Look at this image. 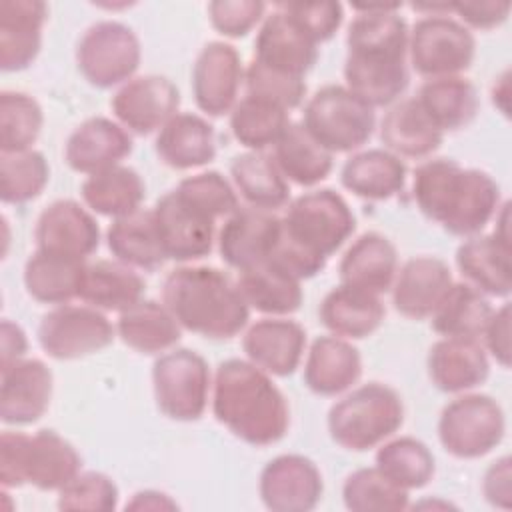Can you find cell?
Wrapping results in <instances>:
<instances>
[{
	"instance_id": "57",
	"label": "cell",
	"mask_w": 512,
	"mask_h": 512,
	"mask_svg": "<svg viewBox=\"0 0 512 512\" xmlns=\"http://www.w3.org/2000/svg\"><path fill=\"white\" fill-rule=\"evenodd\" d=\"M28 338L20 324L4 318L0 324V370L26 358Z\"/></svg>"
},
{
	"instance_id": "2",
	"label": "cell",
	"mask_w": 512,
	"mask_h": 512,
	"mask_svg": "<svg viewBox=\"0 0 512 512\" xmlns=\"http://www.w3.org/2000/svg\"><path fill=\"white\" fill-rule=\"evenodd\" d=\"M412 198L418 210L448 234H482L500 208V186L484 170L464 168L452 158H428L416 166Z\"/></svg>"
},
{
	"instance_id": "52",
	"label": "cell",
	"mask_w": 512,
	"mask_h": 512,
	"mask_svg": "<svg viewBox=\"0 0 512 512\" xmlns=\"http://www.w3.org/2000/svg\"><path fill=\"white\" fill-rule=\"evenodd\" d=\"M316 42H328L334 38L344 20V8L340 2H282L276 4Z\"/></svg>"
},
{
	"instance_id": "56",
	"label": "cell",
	"mask_w": 512,
	"mask_h": 512,
	"mask_svg": "<svg viewBox=\"0 0 512 512\" xmlns=\"http://www.w3.org/2000/svg\"><path fill=\"white\" fill-rule=\"evenodd\" d=\"M510 464H512L510 456H502L494 460L482 476V494L486 502L494 508L508 510L512 506V486H510L512 466Z\"/></svg>"
},
{
	"instance_id": "9",
	"label": "cell",
	"mask_w": 512,
	"mask_h": 512,
	"mask_svg": "<svg viewBox=\"0 0 512 512\" xmlns=\"http://www.w3.org/2000/svg\"><path fill=\"white\" fill-rule=\"evenodd\" d=\"M506 434V416L496 398L464 392L450 400L438 418L442 448L460 460H476L492 452Z\"/></svg>"
},
{
	"instance_id": "50",
	"label": "cell",
	"mask_w": 512,
	"mask_h": 512,
	"mask_svg": "<svg viewBox=\"0 0 512 512\" xmlns=\"http://www.w3.org/2000/svg\"><path fill=\"white\" fill-rule=\"evenodd\" d=\"M120 492L116 482L96 470L76 474L58 490V508L66 512H110L118 508Z\"/></svg>"
},
{
	"instance_id": "34",
	"label": "cell",
	"mask_w": 512,
	"mask_h": 512,
	"mask_svg": "<svg viewBox=\"0 0 512 512\" xmlns=\"http://www.w3.org/2000/svg\"><path fill=\"white\" fill-rule=\"evenodd\" d=\"M146 282L136 268L112 258L86 262L78 298L102 312H124L144 298Z\"/></svg>"
},
{
	"instance_id": "1",
	"label": "cell",
	"mask_w": 512,
	"mask_h": 512,
	"mask_svg": "<svg viewBox=\"0 0 512 512\" xmlns=\"http://www.w3.org/2000/svg\"><path fill=\"white\" fill-rule=\"evenodd\" d=\"M398 12H356L348 24L344 86L372 108L392 106L410 84V28Z\"/></svg>"
},
{
	"instance_id": "37",
	"label": "cell",
	"mask_w": 512,
	"mask_h": 512,
	"mask_svg": "<svg viewBox=\"0 0 512 512\" xmlns=\"http://www.w3.org/2000/svg\"><path fill=\"white\" fill-rule=\"evenodd\" d=\"M414 98L442 134L466 128L480 110L478 90L464 76L430 78Z\"/></svg>"
},
{
	"instance_id": "14",
	"label": "cell",
	"mask_w": 512,
	"mask_h": 512,
	"mask_svg": "<svg viewBox=\"0 0 512 512\" xmlns=\"http://www.w3.org/2000/svg\"><path fill=\"white\" fill-rule=\"evenodd\" d=\"M178 106L180 90L170 78L160 74L134 76L122 84L110 100L116 122L138 136L158 132L178 114Z\"/></svg>"
},
{
	"instance_id": "27",
	"label": "cell",
	"mask_w": 512,
	"mask_h": 512,
	"mask_svg": "<svg viewBox=\"0 0 512 512\" xmlns=\"http://www.w3.org/2000/svg\"><path fill=\"white\" fill-rule=\"evenodd\" d=\"M48 6L40 0L0 2V68L26 70L40 54Z\"/></svg>"
},
{
	"instance_id": "40",
	"label": "cell",
	"mask_w": 512,
	"mask_h": 512,
	"mask_svg": "<svg viewBox=\"0 0 512 512\" xmlns=\"http://www.w3.org/2000/svg\"><path fill=\"white\" fill-rule=\"evenodd\" d=\"M230 178L238 196L254 208L276 212L290 202L288 180L280 174L272 156L264 152H244L232 158Z\"/></svg>"
},
{
	"instance_id": "48",
	"label": "cell",
	"mask_w": 512,
	"mask_h": 512,
	"mask_svg": "<svg viewBox=\"0 0 512 512\" xmlns=\"http://www.w3.org/2000/svg\"><path fill=\"white\" fill-rule=\"evenodd\" d=\"M44 126L36 98L18 90L0 92V152L30 150Z\"/></svg>"
},
{
	"instance_id": "53",
	"label": "cell",
	"mask_w": 512,
	"mask_h": 512,
	"mask_svg": "<svg viewBox=\"0 0 512 512\" xmlns=\"http://www.w3.org/2000/svg\"><path fill=\"white\" fill-rule=\"evenodd\" d=\"M266 4L260 0H214L208 4L212 28L226 38H244L262 24Z\"/></svg>"
},
{
	"instance_id": "46",
	"label": "cell",
	"mask_w": 512,
	"mask_h": 512,
	"mask_svg": "<svg viewBox=\"0 0 512 512\" xmlns=\"http://www.w3.org/2000/svg\"><path fill=\"white\" fill-rule=\"evenodd\" d=\"M344 506L352 512H400L410 508V492L376 466L358 468L342 484Z\"/></svg>"
},
{
	"instance_id": "17",
	"label": "cell",
	"mask_w": 512,
	"mask_h": 512,
	"mask_svg": "<svg viewBox=\"0 0 512 512\" xmlns=\"http://www.w3.org/2000/svg\"><path fill=\"white\" fill-rule=\"evenodd\" d=\"M282 218L276 212L240 206L218 232V252L226 266L242 272L266 262L280 238Z\"/></svg>"
},
{
	"instance_id": "49",
	"label": "cell",
	"mask_w": 512,
	"mask_h": 512,
	"mask_svg": "<svg viewBox=\"0 0 512 512\" xmlns=\"http://www.w3.org/2000/svg\"><path fill=\"white\" fill-rule=\"evenodd\" d=\"M174 192L194 210L212 218L214 222L220 218H228L234 210L240 208L238 192L234 186L216 170L198 172L186 176L178 182Z\"/></svg>"
},
{
	"instance_id": "54",
	"label": "cell",
	"mask_w": 512,
	"mask_h": 512,
	"mask_svg": "<svg viewBox=\"0 0 512 512\" xmlns=\"http://www.w3.org/2000/svg\"><path fill=\"white\" fill-rule=\"evenodd\" d=\"M484 350L502 366H510V304L504 302L500 308L492 310L482 336Z\"/></svg>"
},
{
	"instance_id": "36",
	"label": "cell",
	"mask_w": 512,
	"mask_h": 512,
	"mask_svg": "<svg viewBox=\"0 0 512 512\" xmlns=\"http://www.w3.org/2000/svg\"><path fill=\"white\" fill-rule=\"evenodd\" d=\"M116 336L140 354H162L182 338V326L164 302L142 298L118 314Z\"/></svg>"
},
{
	"instance_id": "32",
	"label": "cell",
	"mask_w": 512,
	"mask_h": 512,
	"mask_svg": "<svg viewBox=\"0 0 512 512\" xmlns=\"http://www.w3.org/2000/svg\"><path fill=\"white\" fill-rule=\"evenodd\" d=\"M384 148L398 158H428L444 140V134L432 124L416 98H400L394 102L378 128Z\"/></svg>"
},
{
	"instance_id": "47",
	"label": "cell",
	"mask_w": 512,
	"mask_h": 512,
	"mask_svg": "<svg viewBox=\"0 0 512 512\" xmlns=\"http://www.w3.org/2000/svg\"><path fill=\"white\" fill-rule=\"evenodd\" d=\"M50 180V166L42 152H0V200L4 204H26L38 198Z\"/></svg>"
},
{
	"instance_id": "5",
	"label": "cell",
	"mask_w": 512,
	"mask_h": 512,
	"mask_svg": "<svg viewBox=\"0 0 512 512\" xmlns=\"http://www.w3.org/2000/svg\"><path fill=\"white\" fill-rule=\"evenodd\" d=\"M80 472L82 456L56 430H4L0 436V484L6 490L30 484L42 492H58Z\"/></svg>"
},
{
	"instance_id": "19",
	"label": "cell",
	"mask_w": 512,
	"mask_h": 512,
	"mask_svg": "<svg viewBox=\"0 0 512 512\" xmlns=\"http://www.w3.org/2000/svg\"><path fill=\"white\" fill-rule=\"evenodd\" d=\"M34 240L38 250L86 260L100 246V226L90 208L76 200L60 198L38 214Z\"/></svg>"
},
{
	"instance_id": "43",
	"label": "cell",
	"mask_w": 512,
	"mask_h": 512,
	"mask_svg": "<svg viewBox=\"0 0 512 512\" xmlns=\"http://www.w3.org/2000/svg\"><path fill=\"white\" fill-rule=\"evenodd\" d=\"M488 296L468 282H454L430 316L432 330L440 336L480 338L492 314Z\"/></svg>"
},
{
	"instance_id": "55",
	"label": "cell",
	"mask_w": 512,
	"mask_h": 512,
	"mask_svg": "<svg viewBox=\"0 0 512 512\" xmlns=\"http://www.w3.org/2000/svg\"><path fill=\"white\" fill-rule=\"evenodd\" d=\"M452 12L468 30H492L506 22L510 2H454Z\"/></svg>"
},
{
	"instance_id": "26",
	"label": "cell",
	"mask_w": 512,
	"mask_h": 512,
	"mask_svg": "<svg viewBox=\"0 0 512 512\" xmlns=\"http://www.w3.org/2000/svg\"><path fill=\"white\" fill-rule=\"evenodd\" d=\"M362 376V356L358 348L340 336L328 334L312 340L302 380L318 396H340L354 388Z\"/></svg>"
},
{
	"instance_id": "15",
	"label": "cell",
	"mask_w": 512,
	"mask_h": 512,
	"mask_svg": "<svg viewBox=\"0 0 512 512\" xmlns=\"http://www.w3.org/2000/svg\"><path fill=\"white\" fill-rule=\"evenodd\" d=\"M258 494L272 512H308L320 504L324 480L314 460L302 454H280L262 468Z\"/></svg>"
},
{
	"instance_id": "41",
	"label": "cell",
	"mask_w": 512,
	"mask_h": 512,
	"mask_svg": "<svg viewBox=\"0 0 512 512\" xmlns=\"http://www.w3.org/2000/svg\"><path fill=\"white\" fill-rule=\"evenodd\" d=\"M236 284L248 308L266 316L294 314L304 300L300 280L268 260L238 272Z\"/></svg>"
},
{
	"instance_id": "42",
	"label": "cell",
	"mask_w": 512,
	"mask_h": 512,
	"mask_svg": "<svg viewBox=\"0 0 512 512\" xmlns=\"http://www.w3.org/2000/svg\"><path fill=\"white\" fill-rule=\"evenodd\" d=\"M80 194L92 212L116 220L142 208L146 186L134 168L118 164L86 176Z\"/></svg>"
},
{
	"instance_id": "3",
	"label": "cell",
	"mask_w": 512,
	"mask_h": 512,
	"mask_svg": "<svg viewBox=\"0 0 512 512\" xmlns=\"http://www.w3.org/2000/svg\"><path fill=\"white\" fill-rule=\"evenodd\" d=\"M212 414L250 446H272L290 428V406L272 376L250 360L228 358L212 380Z\"/></svg>"
},
{
	"instance_id": "22",
	"label": "cell",
	"mask_w": 512,
	"mask_h": 512,
	"mask_svg": "<svg viewBox=\"0 0 512 512\" xmlns=\"http://www.w3.org/2000/svg\"><path fill=\"white\" fill-rule=\"evenodd\" d=\"M246 358L270 376L286 378L296 372L306 350V330L286 316L256 320L242 336Z\"/></svg>"
},
{
	"instance_id": "10",
	"label": "cell",
	"mask_w": 512,
	"mask_h": 512,
	"mask_svg": "<svg viewBox=\"0 0 512 512\" xmlns=\"http://www.w3.org/2000/svg\"><path fill=\"white\" fill-rule=\"evenodd\" d=\"M152 388L156 406L166 418L176 422L200 420L212 392L208 362L188 348L162 352L152 366Z\"/></svg>"
},
{
	"instance_id": "18",
	"label": "cell",
	"mask_w": 512,
	"mask_h": 512,
	"mask_svg": "<svg viewBox=\"0 0 512 512\" xmlns=\"http://www.w3.org/2000/svg\"><path fill=\"white\" fill-rule=\"evenodd\" d=\"M152 212L168 260L190 264L212 252L216 222L188 206L174 190L162 194Z\"/></svg>"
},
{
	"instance_id": "4",
	"label": "cell",
	"mask_w": 512,
	"mask_h": 512,
	"mask_svg": "<svg viewBox=\"0 0 512 512\" xmlns=\"http://www.w3.org/2000/svg\"><path fill=\"white\" fill-rule=\"evenodd\" d=\"M162 302L182 330L210 340L238 336L250 318L236 280L214 266L182 264L162 284Z\"/></svg>"
},
{
	"instance_id": "33",
	"label": "cell",
	"mask_w": 512,
	"mask_h": 512,
	"mask_svg": "<svg viewBox=\"0 0 512 512\" xmlns=\"http://www.w3.org/2000/svg\"><path fill=\"white\" fill-rule=\"evenodd\" d=\"M342 186L362 200H388L406 186V164L386 148L354 152L340 170Z\"/></svg>"
},
{
	"instance_id": "8",
	"label": "cell",
	"mask_w": 512,
	"mask_h": 512,
	"mask_svg": "<svg viewBox=\"0 0 512 512\" xmlns=\"http://www.w3.org/2000/svg\"><path fill=\"white\" fill-rule=\"evenodd\" d=\"M356 230L350 204L332 188H316L288 202L282 232L304 250L328 260Z\"/></svg>"
},
{
	"instance_id": "12",
	"label": "cell",
	"mask_w": 512,
	"mask_h": 512,
	"mask_svg": "<svg viewBox=\"0 0 512 512\" xmlns=\"http://www.w3.org/2000/svg\"><path fill=\"white\" fill-rule=\"evenodd\" d=\"M476 56V38L452 16H422L408 30V62L426 80L460 76Z\"/></svg>"
},
{
	"instance_id": "44",
	"label": "cell",
	"mask_w": 512,
	"mask_h": 512,
	"mask_svg": "<svg viewBox=\"0 0 512 512\" xmlns=\"http://www.w3.org/2000/svg\"><path fill=\"white\" fill-rule=\"evenodd\" d=\"M290 122V112L248 94H244L230 110L232 136L252 152H262L264 148L274 146Z\"/></svg>"
},
{
	"instance_id": "6",
	"label": "cell",
	"mask_w": 512,
	"mask_h": 512,
	"mask_svg": "<svg viewBox=\"0 0 512 512\" xmlns=\"http://www.w3.org/2000/svg\"><path fill=\"white\" fill-rule=\"evenodd\" d=\"M404 424L402 396L384 382L350 388L336 400L326 418L334 444L350 452H366L392 438Z\"/></svg>"
},
{
	"instance_id": "21",
	"label": "cell",
	"mask_w": 512,
	"mask_h": 512,
	"mask_svg": "<svg viewBox=\"0 0 512 512\" xmlns=\"http://www.w3.org/2000/svg\"><path fill=\"white\" fill-rule=\"evenodd\" d=\"M254 60L262 66L304 78L318 60V44L280 8L264 16L256 40Z\"/></svg>"
},
{
	"instance_id": "24",
	"label": "cell",
	"mask_w": 512,
	"mask_h": 512,
	"mask_svg": "<svg viewBox=\"0 0 512 512\" xmlns=\"http://www.w3.org/2000/svg\"><path fill=\"white\" fill-rule=\"evenodd\" d=\"M430 382L446 394H464L486 382L490 358L480 338L442 336L426 358Z\"/></svg>"
},
{
	"instance_id": "51",
	"label": "cell",
	"mask_w": 512,
	"mask_h": 512,
	"mask_svg": "<svg viewBox=\"0 0 512 512\" xmlns=\"http://www.w3.org/2000/svg\"><path fill=\"white\" fill-rule=\"evenodd\" d=\"M244 88L248 96L268 100L284 108L286 112L298 108L306 96L304 78L270 70L260 62H256L254 58L244 68Z\"/></svg>"
},
{
	"instance_id": "58",
	"label": "cell",
	"mask_w": 512,
	"mask_h": 512,
	"mask_svg": "<svg viewBox=\"0 0 512 512\" xmlns=\"http://www.w3.org/2000/svg\"><path fill=\"white\" fill-rule=\"evenodd\" d=\"M126 510H176L178 504L160 490H138L132 494V498L124 506Z\"/></svg>"
},
{
	"instance_id": "59",
	"label": "cell",
	"mask_w": 512,
	"mask_h": 512,
	"mask_svg": "<svg viewBox=\"0 0 512 512\" xmlns=\"http://www.w3.org/2000/svg\"><path fill=\"white\" fill-rule=\"evenodd\" d=\"M490 94H492V104L504 116H508V94H510V72L508 70H504L498 78H494Z\"/></svg>"
},
{
	"instance_id": "30",
	"label": "cell",
	"mask_w": 512,
	"mask_h": 512,
	"mask_svg": "<svg viewBox=\"0 0 512 512\" xmlns=\"http://www.w3.org/2000/svg\"><path fill=\"white\" fill-rule=\"evenodd\" d=\"M456 266L462 278L484 296H510V244L502 242L492 232L464 238L456 250Z\"/></svg>"
},
{
	"instance_id": "16",
	"label": "cell",
	"mask_w": 512,
	"mask_h": 512,
	"mask_svg": "<svg viewBox=\"0 0 512 512\" xmlns=\"http://www.w3.org/2000/svg\"><path fill=\"white\" fill-rule=\"evenodd\" d=\"M244 86V66L238 50L228 42H208L192 66V94L200 112L208 116L230 114Z\"/></svg>"
},
{
	"instance_id": "38",
	"label": "cell",
	"mask_w": 512,
	"mask_h": 512,
	"mask_svg": "<svg viewBox=\"0 0 512 512\" xmlns=\"http://www.w3.org/2000/svg\"><path fill=\"white\" fill-rule=\"evenodd\" d=\"M86 260L34 250L24 264V288L42 304H68L80 294Z\"/></svg>"
},
{
	"instance_id": "20",
	"label": "cell",
	"mask_w": 512,
	"mask_h": 512,
	"mask_svg": "<svg viewBox=\"0 0 512 512\" xmlns=\"http://www.w3.org/2000/svg\"><path fill=\"white\" fill-rule=\"evenodd\" d=\"M54 376L38 358H22L0 370V420L10 426L38 422L52 400Z\"/></svg>"
},
{
	"instance_id": "45",
	"label": "cell",
	"mask_w": 512,
	"mask_h": 512,
	"mask_svg": "<svg viewBox=\"0 0 512 512\" xmlns=\"http://www.w3.org/2000/svg\"><path fill=\"white\" fill-rule=\"evenodd\" d=\"M374 462L378 470L408 492L424 488L436 472L434 454L414 436L388 438L380 444Z\"/></svg>"
},
{
	"instance_id": "28",
	"label": "cell",
	"mask_w": 512,
	"mask_h": 512,
	"mask_svg": "<svg viewBox=\"0 0 512 512\" xmlns=\"http://www.w3.org/2000/svg\"><path fill=\"white\" fill-rule=\"evenodd\" d=\"M398 268L394 242L380 232H364L342 254L338 274L340 284L380 296L392 288Z\"/></svg>"
},
{
	"instance_id": "35",
	"label": "cell",
	"mask_w": 512,
	"mask_h": 512,
	"mask_svg": "<svg viewBox=\"0 0 512 512\" xmlns=\"http://www.w3.org/2000/svg\"><path fill=\"white\" fill-rule=\"evenodd\" d=\"M106 244L116 260L136 270H158L168 260L152 208H138L112 220Z\"/></svg>"
},
{
	"instance_id": "29",
	"label": "cell",
	"mask_w": 512,
	"mask_h": 512,
	"mask_svg": "<svg viewBox=\"0 0 512 512\" xmlns=\"http://www.w3.org/2000/svg\"><path fill=\"white\" fill-rule=\"evenodd\" d=\"M154 150L172 170L202 168L216 158L214 126L200 114L178 112L156 132Z\"/></svg>"
},
{
	"instance_id": "11",
	"label": "cell",
	"mask_w": 512,
	"mask_h": 512,
	"mask_svg": "<svg viewBox=\"0 0 512 512\" xmlns=\"http://www.w3.org/2000/svg\"><path fill=\"white\" fill-rule=\"evenodd\" d=\"M142 60L136 32L118 20H100L84 30L76 44V66L96 88L122 86L134 78Z\"/></svg>"
},
{
	"instance_id": "13",
	"label": "cell",
	"mask_w": 512,
	"mask_h": 512,
	"mask_svg": "<svg viewBox=\"0 0 512 512\" xmlns=\"http://www.w3.org/2000/svg\"><path fill=\"white\" fill-rule=\"evenodd\" d=\"M116 324L88 304H60L48 310L38 324V344L54 360L92 356L114 342Z\"/></svg>"
},
{
	"instance_id": "23",
	"label": "cell",
	"mask_w": 512,
	"mask_h": 512,
	"mask_svg": "<svg viewBox=\"0 0 512 512\" xmlns=\"http://www.w3.org/2000/svg\"><path fill=\"white\" fill-rule=\"evenodd\" d=\"M454 284L450 266L438 256H414L406 260L392 282V304L410 320H424L434 314Z\"/></svg>"
},
{
	"instance_id": "39",
	"label": "cell",
	"mask_w": 512,
	"mask_h": 512,
	"mask_svg": "<svg viewBox=\"0 0 512 512\" xmlns=\"http://www.w3.org/2000/svg\"><path fill=\"white\" fill-rule=\"evenodd\" d=\"M272 148V160L280 174L296 186L314 188L332 172L334 154L320 146L302 122H290Z\"/></svg>"
},
{
	"instance_id": "31",
	"label": "cell",
	"mask_w": 512,
	"mask_h": 512,
	"mask_svg": "<svg viewBox=\"0 0 512 512\" xmlns=\"http://www.w3.org/2000/svg\"><path fill=\"white\" fill-rule=\"evenodd\" d=\"M386 308L380 296L338 284L320 302L322 326L340 338L362 340L372 336L384 322Z\"/></svg>"
},
{
	"instance_id": "7",
	"label": "cell",
	"mask_w": 512,
	"mask_h": 512,
	"mask_svg": "<svg viewBox=\"0 0 512 512\" xmlns=\"http://www.w3.org/2000/svg\"><path fill=\"white\" fill-rule=\"evenodd\" d=\"M302 126L330 154H354L372 138L376 114L346 86L326 84L308 98Z\"/></svg>"
},
{
	"instance_id": "25",
	"label": "cell",
	"mask_w": 512,
	"mask_h": 512,
	"mask_svg": "<svg viewBox=\"0 0 512 512\" xmlns=\"http://www.w3.org/2000/svg\"><path fill=\"white\" fill-rule=\"evenodd\" d=\"M130 152V132L106 116H92L80 122L64 144V160L70 170L86 176L122 164Z\"/></svg>"
}]
</instances>
